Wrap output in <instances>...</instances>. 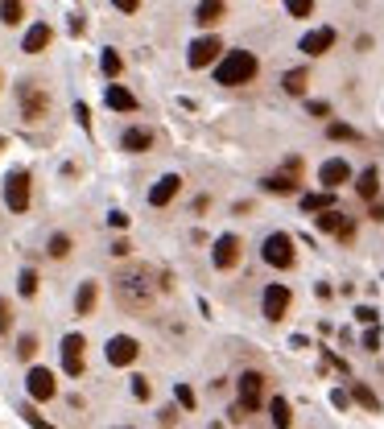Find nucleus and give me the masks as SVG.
<instances>
[{
  "mask_svg": "<svg viewBox=\"0 0 384 429\" xmlns=\"http://www.w3.org/2000/svg\"><path fill=\"white\" fill-rule=\"evenodd\" d=\"M256 58L248 54V50H232L227 58H219L215 67V83H223V87H240V83H252L256 79Z\"/></svg>",
  "mask_w": 384,
  "mask_h": 429,
  "instance_id": "f03ea898",
  "label": "nucleus"
},
{
  "mask_svg": "<svg viewBox=\"0 0 384 429\" xmlns=\"http://www.w3.org/2000/svg\"><path fill=\"white\" fill-rule=\"evenodd\" d=\"M356 318H360L363 326H376V318H380V314L372 310V306H360V310H356Z\"/></svg>",
  "mask_w": 384,
  "mask_h": 429,
  "instance_id": "a19ab883",
  "label": "nucleus"
},
{
  "mask_svg": "<svg viewBox=\"0 0 384 429\" xmlns=\"http://www.w3.org/2000/svg\"><path fill=\"white\" fill-rule=\"evenodd\" d=\"M132 396L137 401H149V380L145 376H132Z\"/></svg>",
  "mask_w": 384,
  "mask_h": 429,
  "instance_id": "58836bf2",
  "label": "nucleus"
},
{
  "mask_svg": "<svg viewBox=\"0 0 384 429\" xmlns=\"http://www.w3.org/2000/svg\"><path fill=\"white\" fill-rule=\"evenodd\" d=\"M252 413H256V408H252V405H244V401H240V405H232V425H244V421H248Z\"/></svg>",
  "mask_w": 384,
  "mask_h": 429,
  "instance_id": "f704fd0d",
  "label": "nucleus"
},
{
  "mask_svg": "<svg viewBox=\"0 0 384 429\" xmlns=\"http://www.w3.org/2000/svg\"><path fill=\"white\" fill-rule=\"evenodd\" d=\"M289 302H293V297H289L286 285H269V289H264V302H261L264 318H269V322H281L286 310H289Z\"/></svg>",
  "mask_w": 384,
  "mask_h": 429,
  "instance_id": "0eeeda50",
  "label": "nucleus"
},
{
  "mask_svg": "<svg viewBox=\"0 0 384 429\" xmlns=\"http://www.w3.org/2000/svg\"><path fill=\"white\" fill-rule=\"evenodd\" d=\"M269 408H273V425H277V429H286L289 421H293V413H289V401H286V396H273V405H269Z\"/></svg>",
  "mask_w": 384,
  "mask_h": 429,
  "instance_id": "a878e982",
  "label": "nucleus"
},
{
  "mask_svg": "<svg viewBox=\"0 0 384 429\" xmlns=\"http://www.w3.org/2000/svg\"><path fill=\"white\" fill-rule=\"evenodd\" d=\"M120 149L124 153H145V149H153V132L149 128H128L120 137Z\"/></svg>",
  "mask_w": 384,
  "mask_h": 429,
  "instance_id": "f3484780",
  "label": "nucleus"
},
{
  "mask_svg": "<svg viewBox=\"0 0 384 429\" xmlns=\"http://www.w3.org/2000/svg\"><path fill=\"white\" fill-rule=\"evenodd\" d=\"M347 178H351V166H347L343 157H331V161H322V169H318V182H322L327 190H339Z\"/></svg>",
  "mask_w": 384,
  "mask_h": 429,
  "instance_id": "9b49d317",
  "label": "nucleus"
},
{
  "mask_svg": "<svg viewBox=\"0 0 384 429\" xmlns=\"http://www.w3.org/2000/svg\"><path fill=\"white\" fill-rule=\"evenodd\" d=\"M286 13H289V17H310L314 0H286Z\"/></svg>",
  "mask_w": 384,
  "mask_h": 429,
  "instance_id": "473e14b6",
  "label": "nucleus"
},
{
  "mask_svg": "<svg viewBox=\"0 0 384 429\" xmlns=\"http://www.w3.org/2000/svg\"><path fill=\"white\" fill-rule=\"evenodd\" d=\"M112 4H116L120 13H137V8H141V0H112Z\"/></svg>",
  "mask_w": 384,
  "mask_h": 429,
  "instance_id": "c03bdc74",
  "label": "nucleus"
},
{
  "mask_svg": "<svg viewBox=\"0 0 384 429\" xmlns=\"http://www.w3.org/2000/svg\"><path fill=\"white\" fill-rule=\"evenodd\" d=\"M363 351H380V331L376 326H368V334H363Z\"/></svg>",
  "mask_w": 384,
  "mask_h": 429,
  "instance_id": "4c0bfd02",
  "label": "nucleus"
},
{
  "mask_svg": "<svg viewBox=\"0 0 384 429\" xmlns=\"http://www.w3.org/2000/svg\"><path fill=\"white\" fill-rule=\"evenodd\" d=\"M327 207H335L331 190H322V194H306V198H302V211H327Z\"/></svg>",
  "mask_w": 384,
  "mask_h": 429,
  "instance_id": "cd10ccee",
  "label": "nucleus"
},
{
  "mask_svg": "<svg viewBox=\"0 0 384 429\" xmlns=\"http://www.w3.org/2000/svg\"><path fill=\"white\" fill-rule=\"evenodd\" d=\"M4 202H9L13 214L29 211V173H25V169H13V173L4 178Z\"/></svg>",
  "mask_w": 384,
  "mask_h": 429,
  "instance_id": "39448f33",
  "label": "nucleus"
},
{
  "mask_svg": "<svg viewBox=\"0 0 384 429\" xmlns=\"http://www.w3.org/2000/svg\"><path fill=\"white\" fill-rule=\"evenodd\" d=\"M174 396H178V405H182V408H194V392H191V384H178V388H174Z\"/></svg>",
  "mask_w": 384,
  "mask_h": 429,
  "instance_id": "c9c22d12",
  "label": "nucleus"
},
{
  "mask_svg": "<svg viewBox=\"0 0 384 429\" xmlns=\"http://www.w3.org/2000/svg\"><path fill=\"white\" fill-rule=\"evenodd\" d=\"M103 99H108V108H116V112H137V96H132L128 87H120V83H112Z\"/></svg>",
  "mask_w": 384,
  "mask_h": 429,
  "instance_id": "a211bd4d",
  "label": "nucleus"
},
{
  "mask_svg": "<svg viewBox=\"0 0 384 429\" xmlns=\"http://www.w3.org/2000/svg\"><path fill=\"white\" fill-rule=\"evenodd\" d=\"M96 297H99L96 281H83V285H79V293H74V310H79V318H87V314L96 310Z\"/></svg>",
  "mask_w": 384,
  "mask_h": 429,
  "instance_id": "aec40b11",
  "label": "nucleus"
},
{
  "mask_svg": "<svg viewBox=\"0 0 384 429\" xmlns=\"http://www.w3.org/2000/svg\"><path fill=\"white\" fill-rule=\"evenodd\" d=\"M0 149H4V137H0Z\"/></svg>",
  "mask_w": 384,
  "mask_h": 429,
  "instance_id": "8fccbe9b",
  "label": "nucleus"
},
{
  "mask_svg": "<svg viewBox=\"0 0 384 429\" xmlns=\"http://www.w3.org/2000/svg\"><path fill=\"white\" fill-rule=\"evenodd\" d=\"M17 355H21V359L38 355V338H33V334H21V338H17Z\"/></svg>",
  "mask_w": 384,
  "mask_h": 429,
  "instance_id": "72a5a7b5",
  "label": "nucleus"
},
{
  "mask_svg": "<svg viewBox=\"0 0 384 429\" xmlns=\"http://www.w3.org/2000/svg\"><path fill=\"white\" fill-rule=\"evenodd\" d=\"M50 38H54V29H50L46 21L29 25V33H25V42H21V50H25V54H42V50L50 46Z\"/></svg>",
  "mask_w": 384,
  "mask_h": 429,
  "instance_id": "dca6fc26",
  "label": "nucleus"
},
{
  "mask_svg": "<svg viewBox=\"0 0 384 429\" xmlns=\"http://www.w3.org/2000/svg\"><path fill=\"white\" fill-rule=\"evenodd\" d=\"M137 355H141V347H137L132 334H116V338H108V363H112V367H128Z\"/></svg>",
  "mask_w": 384,
  "mask_h": 429,
  "instance_id": "423d86ee",
  "label": "nucleus"
},
{
  "mask_svg": "<svg viewBox=\"0 0 384 429\" xmlns=\"http://www.w3.org/2000/svg\"><path fill=\"white\" fill-rule=\"evenodd\" d=\"M327 137H331V141H360V132H356L351 124H331Z\"/></svg>",
  "mask_w": 384,
  "mask_h": 429,
  "instance_id": "7c9ffc66",
  "label": "nucleus"
},
{
  "mask_svg": "<svg viewBox=\"0 0 384 429\" xmlns=\"http://www.w3.org/2000/svg\"><path fill=\"white\" fill-rule=\"evenodd\" d=\"M99 67H103V74H108V79H116V74H120V54H116V50H103Z\"/></svg>",
  "mask_w": 384,
  "mask_h": 429,
  "instance_id": "c756f323",
  "label": "nucleus"
},
{
  "mask_svg": "<svg viewBox=\"0 0 384 429\" xmlns=\"http://www.w3.org/2000/svg\"><path fill=\"white\" fill-rule=\"evenodd\" d=\"M17 289H21V297H33V293H38V273H33V268H25L21 281H17Z\"/></svg>",
  "mask_w": 384,
  "mask_h": 429,
  "instance_id": "2f4dec72",
  "label": "nucleus"
},
{
  "mask_svg": "<svg viewBox=\"0 0 384 429\" xmlns=\"http://www.w3.org/2000/svg\"><path fill=\"white\" fill-rule=\"evenodd\" d=\"M306 83H310V74L302 71V67H298V71H286V74H281V87H286L289 96H302V91H306Z\"/></svg>",
  "mask_w": 384,
  "mask_h": 429,
  "instance_id": "b1692460",
  "label": "nucleus"
},
{
  "mask_svg": "<svg viewBox=\"0 0 384 429\" xmlns=\"http://www.w3.org/2000/svg\"><path fill=\"white\" fill-rule=\"evenodd\" d=\"M347 401H351V392H343V388L331 392V405H335V408H347Z\"/></svg>",
  "mask_w": 384,
  "mask_h": 429,
  "instance_id": "37998d69",
  "label": "nucleus"
},
{
  "mask_svg": "<svg viewBox=\"0 0 384 429\" xmlns=\"http://www.w3.org/2000/svg\"><path fill=\"white\" fill-rule=\"evenodd\" d=\"M46 252L54 256V261L71 256V236H62V231H58V236H50V248H46Z\"/></svg>",
  "mask_w": 384,
  "mask_h": 429,
  "instance_id": "c85d7f7f",
  "label": "nucleus"
},
{
  "mask_svg": "<svg viewBox=\"0 0 384 429\" xmlns=\"http://www.w3.org/2000/svg\"><path fill=\"white\" fill-rule=\"evenodd\" d=\"M0 334H9V306H4V297H0Z\"/></svg>",
  "mask_w": 384,
  "mask_h": 429,
  "instance_id": "de8ad7c7",
  "label": "nucleus"
},
{
  "mask_svg": "<svg viewBox=\"0 0 384 429\" xmlns=\"http://www.w3.org/2000/svg\"><path fill=\"white\" fill-rule=\"evenodd\" d=\"M21 417L29 421V425H46V417H42V413H38L33 405H21Z\"/></svg>",
  "mask_w": 384,
  "mask_h": 429,
  "instance_id": "ea45409f",
  "label": "nucleus"
},
{
  "mask_svg": "<svg viewBox=\"0 0 384 429\" xmlns=\"http://www.w3.org/2000/svg\"><path fill=\"white\" fill-rule=\"evenodd\" d=\"M240 401L244 405H252V408L264 401V376L261 372H244L240 376Z\"/></svg>",
  "mask_w": 384,
  "mask_h": 429,
  "instance_id": "4468645a",
  "label": "nucleus"
},
{
  "mask_svg": "<svg viewBox=\"0 0 384 429\" xmlns=\"http://www.w3.org/2000/svg\"><path fill=\"white\" fill-rule=\"evenodd\" d=\"M153 297H157V285H153V268H145V264H128L116 273V302H120L124 310L141 314L153 306Z\"/></svg>",
  "mask_w": 384,
  "mask_h": 429,
  "instance_id": "f257e3e1",
  "label": "nucleus"
},
{
  "mask_svg": "<svg viewBox=\"0 0 384 429\" xmlns=\"http://www.w3.org/2000/svg\"><path fill=\"white\" fill-rule=\"evenodd\" d=\"M219 50H223V42H219L215 33H211V38H198V42H191V54H186V62H191L194 71H198V67H211V62L219 58Z\"/></svg>",
  "mask_w": 384,
  "mask_h": 429,
  "instance_id": "6e6552de",
  "label": "nucleus"
},
{
  "mask_svg": "<svg viewBox=\"0 0 384 429\" xmlns=\"http://www.w3.org/2000/svg\"><path fill=\"white\" fill-rule=\"evenodd\" d=\"M335 46V29H327V25H322V29H314V33H306V38H302V54H310V58H318V54H327V50Z\"/></svg>",
  "mask_w": 384,
  "mask_h": 429,
  "instance_id": "ddd939ff",
  "label": "nucleus"
},
{
  "mask_svg": "<svg viewBox=\"0 0 384 429\" xmlns=\"http://www.w3.org/2000/svg\"><path fill=\"white\" fill-rule=\"evenodd\" d=\"M306 112H310L314 120H327V116H331V103H322V99H310V103H306Z\"/></svg>",
  "mask_w": 384,
  "mask_h": 429,
  "instance_id": "e433bc0d",
  "label": "nucleus"
},
{
  "mask_svg": "<svg viewBox=\"0 0 384 429\" xmlns=\"http://www.w3.org/2000/svg\"><path fill=\"white\" fill-rule=\"evenodd\" d=\"M261 186L269 194H298V178H289V173H273V178H264Z\"/></svg>",
  "mask_w": 384,
  "mask_h": 429,
  "instance_id": "5701e85b",
  "label": "nucleus"
},
{
  "mask_svg": "<svg viewBox=\"0 0 384 429\" xmlns=\"http://www.w3.org/2000/svg\"><path fill=\"white\" fill-rule=\"evenodd\" d=\"M25 388H29V396H33V401H50V396L58 392V384H54V372H46V367H29V376H25Z\"/></svg>",
  "mask_w": 384,
  "mask_h": 429,
  "instance_id": "1a4fd4ad",
  "label": "nucleus"
},
{
  "mask_svg": "<svg viewBox=\"0 0 384 429\" xmlns=\"http://www.w3.org/2000/svg\"><path fill=\"white\" fill-rule=\"evenodd\" d=\"M83 334H67L62 338V372L67 376H83Z\"/></svg>",
  "mask_w": 384,
  "mask_h": 429,
  "instance_id": "9d476101",
  "label": "nucleus"
},
{
  "mask_svg": "<svg viewBox=\"0 0 384 429\" xmlns=\"http://www.w3.org/2000/svg\"><path fill=\"white\" fill-rule=\"evenodd\" d=\"M351 401H360L368 413H380V396H376L368 384H360V380H351Z\"/></svg>",
  "mask_w": 384,
  "mask_h": 429,
  "instance_id": "4be33fe9",
  "label": "nucleus"
},
{
  "mask_svg": "<svg viewBox=\"0 0 384 429\" xmlns=\"http://www.w3.org/2000/svg\"><path fill=\"white\" fill-rule=\"evenodd\" d=\"M178 421V408H162V425H174Z\"/></svg>",
  "mask_w": 384,
  "mask_h": 429,
  "instance_id": "09e8293b",
  "label": "nucleus"
},
{
  "mask_svg": "<svg viewBox=\"0 0 384 429\" xmlns=\"http://www.w3.org/2000/svg\"><path fill=\"white\" fill-rule=\"evenodd\" d=\"M178 190H182V178H178V173H166V178L149 190V202H153V207H169Z\"/></svg>",
  "mask_w": 384,
  "mask_h": 429,
  "instance_id": "2eb2a0df",
  "label": "nucleus"
},
{
  "mask_svg": "<svg viewBox=\"0 0 384 429\" xmlns=\"http://www.w3.org/2000/svg\"><path fill=\"white\" fill-rule=\"evenodd\" d=\"M17 103H21V116L29 120V124L46 120V112H50V96H46V87H38L33 79L17 83Z\"/></svg>",
  "mask_w": 384,
  "mask_h": 429,
  "instance_id": "7ed1b4c3",
  "label": "nucleus"
},
{
  "mask_svg": "<svg viewBox=\"0 0 384 429\" xmlns=\"http://www.w3.org/2000/svg\"><path fill=\"white\" fill-rule=\"evenodd\" d=\"M264 264H273V268H293V261H298V252H293V236H286V231H273V236L264 239Z\"/></svg>",
  "mask_w": 384,
  "mask_h": 429,
  "instance_id": "20e7f679",
  "label": "nucleus"
},
{
  "mask_svg": "<svg viewBox=\"0 0 384 429\" xmlns=\"http://www.w3.org/2000/svg\"><path fill=\"white\" fill-rule=\"evenodd\" d=\"M211 261H215V268H232V264L240 261V239L236 236H219L215 248H211Z\"/></svg>",
  "mask_w": 384,
  "mask_h": 429,
  "instance_id": "f8f14e48",
  "label": "nucleus"
},
{
  "mask_svg": "<svg viewBox=\"0 0 384 429\" xmlns=\"http://www.w3.org/2000/svg\"><path fill=\"white\" fill-rule=\"evenodd\" d=\"M25 17V0H0V21L4 25H21Z\"/></svg>",
  "mask_w": 384,
  "mask_h": 429,
  "instance_id": "393cba45",
  "label": "nucleus"
},
{
  "mask_svg": "<svg viewBox=\"0 0 384 429\" xmlns=\"http://www.w3.org/2000/svg\"><path fill=\"white\" fill-rule=\"evenodd\" d=\"M223 0H198V8H194V21L198 25H219L223 21Z\"/></svg>",
  "mask_w": 384,
  "mask_h": 429,
  "instance_id": "6ab92c4d",
  "label": "nucleus"
},
{
  "mask_svg": "<svg viewBox=\"0 0 384 429\" xmlns=\"http://www.w3.org/2000/svg\"><path fill=\"white\" fill-rule=\"evenodd\" d=\"M356 190H360V198H368V202H372V198H376V194H380V169L376 166H368L360 173V182H356Z\"/></svg>",
  "mask_w": 384,
  "mask_h": 429,
  "instance_id": "412c9836",
  "label": "nucleus"
},
{
  "mask_svg": "<svg viewBox=\"0 0 384 429\" xmlns=\"http://www.w3.org/2000/svg\"><path fill=\"white\" fill-rule=\"evenodd\" d=\"M74 116H79L83 128H91V112H87V103H74Z\"/></svg>",
  "mask_w": 384,
  "mask_h": 429,
  "instance_id": "79ce46f5",
  "label": "nucleus"
},
{
  "mask_svg": "<svg viewBox=\"0 0 384 429\" xmlns=\"http://www.w3.org/2000/svg\"><path fill=\"white\" fill-rule=\"evenodd\" d=\"M343 223H347V219H343L335 207H327V211L318 214V231H335V236H339V227H343Z\"/></svg>",
  "mask_w": 384,
  "mask_h": 429,
  "instance_id": "bb28decb",
  "label": "nucleus"
},
{
  "mask_svg": "<svg viewBox=\"0 0 384 429\" xmlns=\"http://www.w3.org/2000/svg\"><path fill=\"white\" fill-rule=\"evenodd\" d=\"M108 223H112V227H128V214H124V211H112V214H108Z\"/></svg>",
  "mask_w": 384,
  "mask_h": 429,
  "instance_id": "49530a36",
  "label": "nucleus"
},
{
  "mask_svg": "<svg viewBox=\"0 0 384 429\" xmlns=\"http://www.w3.org/2000/svg\"><path fill=\"white\" fill-rule=\"evenodd\" d=\"M128 252H132V244H128V239H116V244H112V256H128Z\"/></svg>",
  "mask_w": 384,
  "mask_h": 429,
  "instance_id": "a18cd8bd",
  "label": "nucleus"
}]
</instances>
